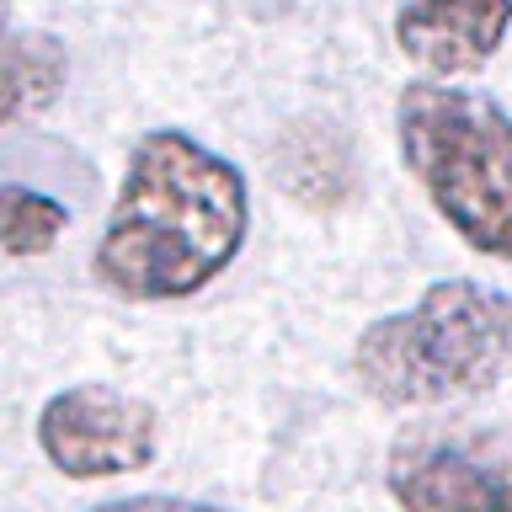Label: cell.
Returning a JSON list of instances; mask_svg holds the SVG:
<instances>
[{
	"instance_id": "ba28073f",
	"label": "cell",
	"mask_w": 512,
	"mask_h": 512,
	"mask_svg": "<svg viewBox=\"0 0 512 512\" xmlns=\"http://www.w3.org/2000/svg\"><path fill=\"white\" fill-rule=\"evenodd\" d=\"M64 75L70 59L54 32L16 27L11 11H0V128L48 112L64 91Z\"/></svg>"
},
{
	"instance_id": "8992f818",
	"label": "cell",
	"mask_w": 512,
	"mask_h": 512,
	"mask_svg": "<svg viewBox=\"0 0 512 512\" xmlns=\"http://www.w3.org/2000/svg\"><path fill=\"white\" fill-rule=\"evenodd\" d=\"M512 32V0H406L395 16V43L422 75H475L502 54Z\"/></svg>"
},
{
	"instance_id": "6da1fadb",
	"label": "cell",
	"mask_w": 512,
	"mask_h": 512,
	"mask_svg": "<svg viewBox=\"0 0 512 512\" xmlns=\"http://www.w3.org/2000/svg\"><path fill=\"white\" fill-rule=\"evenodd\" d=\"M251 230L246 171L187 128L128 144L123 182L96 240V278L118 299H192L240 256Z\"/></svg>"
},
{
	"instance_id": "277c9868",
	"label": "cell",
	"mask_w": 512,
	"mask_h": 512,
	"mask_svg": "<svg viewBox=\"0 0 512 512\" xmlns=\"http://www.w3.org/2000/svg\"><path fill=\"white\" fill-rule=\"evenodd\" d=\"M384 486L400 512H512V427L432 416L395 438Z\"/></svg>"
},
{
	"instance_id": "8fae6325",
	"label": "cell",
	"mask_w": 512,
	"mask_h": 512,
	"mask_svg": "<svg viewBox=\"0 0 512 512\" xmlns=\"http://www.w3.org/2000/svg\"><path fill=\"white\" fill-rule=\"evenodd\" d=\"M0 11H11V0H0Z\"/></svg>"
},
{
	"instance_id": "3957f363",
	"label": "cell",
	"mask_w": 512,
	"mask_h": 512,
	"mask_svg": "<svg viewBox=\"0 0 512 512\" xmlns=\"http://www.w3.org/2000/svg\"><path fill=\"white\" fill-rule=\"evenodd\" d=\"M411 182L470 251L512 262V118L491 96L411 80L395 102Z\"/></svg>"
},
{
	"instance_id": "7a4b0ae2",
	"label": "cell",
	"mask_w": 512,
	"mask_h": 512,
	"mask_svg": "<svg viewBox=\"0 0 512 512\" xmlns=\"http://www.w3.org/2000/svg\"><path fill=\"white\" fill-rule=\"evenodd\" d=\"M352 379L379 406L432 411L512 379V294L443 278L411 310L368 320L352 342Z\"/></svg>"
},
{
	"instance_id": "5b68a950",
	"label": "cell",
	"mask_w": 512,
	"mask_h": 512,
	"mask_svg": "<svg viewBox=\"0 0 512 512\" xmlns=\"http://www.w3.org/2000/svg\"><path fill=\"white\" fill-rule=\"evenodd\" d=\"M38 448L64 480H112L150 470L160 454V416L150 400L102 379L64 384L38 411Z\"/></svg>"
},
{
	"instance_id": "30bf717a",
	"label": "cell",
	"mask_w": 512,
	"mask_h": 512,
	"mask_svg": "<svg viewBox=\"0 0 512 512\" xmlns=\"http://www.w3.org/2000/svg\"><path fill=\"white\" fill-rule=\"evenodd\" d=\"M86 512H235V507H214V502H192V496H160V491H139V496H112Z\"/></svg>"
},
{
	"instance_id": "9c48e42d",
	"label": "cell",
	"mask_w": 512,
	"mask_h": 512,
	"mask_svg": "<svg viewBox=\"0 0 512 512\" xmlns=\"http://www.w3.org/2000/svg\"><path fill=\"white\" fill-rule=\"evenodd\" d=\"M64 214L59 198L48 192H32V187H16V182H0V251L6 256H43L59 246Z\"/></svg>"
},
{
	"instance_id": "52a82bcc",
	"label": "cell",
	"mask_w": 512,
	"mask_h": 512,
	"mask_svg": "<svg viewBox=\"0 0 512 512\" xmlns=\"http://www.w3.org/2000/svg\"><path fill=\"white\" fill-rule=\"evenodd\" d=\"M272 182L304 208H336L352 198L358 182V155L352 139L326 118H299L288 123L272 144Z\"/></svg>"
}]
</instances>
